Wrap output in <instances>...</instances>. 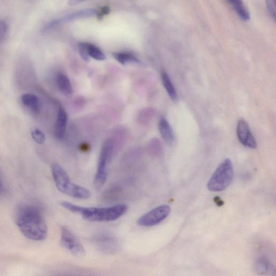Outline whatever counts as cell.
<instances>
[{
    "mask_svg": "<svg viewBox=\"0 0 276 276\" xmlns=\"http://www.w3.org/2000/svg\"><path fill=\"white\" fill-rule=\"evenodd\" d=\"M16 222L22 234L33 241L45 240L48 228L45 220L38 208L25 206L17 212Z\"/></svg>",
    "mask_w": 276,
    "mask_h": 276,
    "instance_id": "obj_1",
    "label": "cell"
},
{
    "mask_svg": "<svg viewBox=\"0 0 276 276\" xmlns=\"http://www.w3.org/2000/svg\"><path fill=\"white\" fill-rule=\"evenodd\" d=\"M170 211V207L167 205L159 206L139 218L137 224L143 226L156 225L168 217Z\"/></svg>",
    "mask_w": 276,
    "mask_h": 276,
    "instance_id": "obj_6",
    "label": "cell"
},
{
    "mask_svg": "<svg viewBox=\"0 0 276 276\" xmlns=\"http://www.w3.org/2000/svg\"><path fill=\"white\" fill-rule=\"evenodd\" d=\"M161 78L164 87L167 93L173 101H176L177 98L176 91L172 82H171L167 73L163 71L161 73Z\"/></svg>",
    "mask_w": 276,
    "mask_h": 276,
    "instance_id": "obj_16",
    "label": "cell"
},
{
    "mask_svg": "<svg viewBox=\"0 0 276 276\" xmlns=\"http://www.w3.org/2000/svg\"><path fill=\"white\" fill-rule=\"evenodd\" d=\"M234 170L231 161L226 159L221 164L207 183L211 192H221L227 188L232 181Z\"/></svg>",
    "mask_w": 276,
    "mask_h": 276,
    "instance_id": "obj_5",
    "label": "cell"
},
{
    "mask_svg": "<svg viewBox=\"0 0 276 276\" xmlns=\"http://www.w3.org/2000/svg\"><path fill=\"white\" fill-rule=\"evenodd\" d=\"M78 51L80 54L82 58L85 61H88L89 60V56L86 50L85 43H81L78 46Z\"/></svg>",
    "mask_w": 276,
    "mask_h": 276,
    "instance_id": "obj_23",
    "label": "cell"
},
{
    "mask_svg": "<svg viewBox=\"0 0 276 276\" xmlns=\"http://www.w3.org/2000/svg\"><path fill=\"white\" fill-rule=\"evenodd\" d=\"M7 32V23L3 20H0V42H1L4 39Z\"/></svg>",
    "mask_w": 276,
    "mask_h": 276,
    "instance_id": "obj_21",
    "label": "cell"
},
{
    "mask_svg": "<svg viewBox=\"0 0 276 276\" xmlns=\"http://www.w3.org/2000/svg\"><path fill=\"white\" fill-rule=\"evenodd\" d=\"M21 102L23 105L28 108L34 113H37L39 111L40 103L38 97L30 94H25L21 97Z\"/></svg>",
    "mask_w": 276,
    "mask_h": 276,
    "instance_id": "obj_13",
    "label": "cell"
},
{
    "mask_svg": "<svg viewBox=\"0 0 276 276\" xmlns=\"http://www.w3.org/2000/svg\"><path fill=\"white\" fill-rule=\"evenodd\" d=\"M97 14V10L94 9H87L79 10L67 15L59 19L49 23L46 28H51L56 25V24L60 23L68 22L73 20L81 19V18H88L91 16H95Z\"/></svg>",
    "mask_w": 276,
    "mask_h": 276,
    "instance_id": "obj_9",
    "label": "cell"
},
{
    "mask_svg": "<svg viewBox=\"0 0 276 276\" xmlns=\"http://www.w3.org/2000/svg\"><path fill=\"white\" fill-rule=\"evenodd\" d=\"M83 2H84V1H77V0H76V1H75V0H73V1H69V4L70 5H76V4L79 3Z\"/></svg>",
    "mask_w": 276,
    "mask_h": 276,
    "instance_id": "obj_26",
    "label": "cell"
},
{
    "mask_svg": "<svg viewBox=\"0 0 276 276\" xmlns=\"http://www.w3.org/2000/svg\"><path fill=\"white\" fill-rule=\"evenodd\" d=\"M237 137L243 145L250 149H255L257 147L256 140L251 133L246 121L240 119L238 121L236 128Z\"/></svg>",
    "mask_w": 276,
    "mask_h": 276,
    "instance_id": "obj_8",
    "label": "cell"
},
{
    "mask_svg": "<svg viewBox=\"0 0 276 276\" xmlns=\"http://www.w3.org/2000/svg\"><path fill=\"white\" fill-rule=\"evenodd\" d=\"M148 150L153 157H161L163 154V146L161 141L158 138L152 139L149 144Z\"/></svg>",
    "mask_w": 276,
    "mask_h": 276,
    "instance_id": "obj_19",
    "label": "cell"
},
{
    "mask_svg": "<svg viewBox=\"0 0 276 276\" xmlns=\"http://www.w3.org/2000/svg\"><path fill=\"white\" fill-rule=\"evenodd\" d=\"M214 201L216 204L219 207H221L224 205V201L221 199L219 196H217L214 198Z\"/></svg>",
    "mask_w": 276,
    "mask_h": 276,
    "instance_id": "obj_25",
    "label": "cell"
},
{
    "mask_svg": "<svg viewBox=\"0 0 276 276\" xmlns=\"http://www.w3.org/2000/svg\"><path fill=\"white\" fill-rule=\"evenodd\" d=\"M256 270L260 275L275 276V268L272 263L262 257L257 262Z\"/></svg>",
    "mask_w": 276,
    "mask_h": 276,
    "instance_id": "obj_14",
    "label": "cell"
},
{
    "mask_svg": "<svg viewBox=\"0 0 276 276\" xmlns=\"http://www.w3.org/2000/svg\"><path fill=\"white\" fill-rule=\"evenodd\" d=\"M51 170L55 186L60 192L78 199L87 200L91 197L89 190L71 182L68 174L60 165L52 164Z\"/></svg>",
    "mask_w": 276,
    "mask_h": 276,
    "instance_id": "obj_3",
    "label": "cell"
},
{
    "mask_svg": "<svg viewBox=\"0 0 276 276\" xmlns=\"http://www.w3.org/2000/svg\"><path fill=\"white\" fill-rule=\"evenodd\" d=\"M267 7L269 11L270 15L274 18L275 21L276 19V7H275V1H272V0H269V1H267Z\"/></svg>",
    "mask_w": 276,
    "mask_h": 276,
    "instance_id": "obj_22",
    "label": "cell"
},
{
    "mask_svg": "<svg viewBox=\"0 0 276 276\" xmlns=\"http://www.w3.org/2000/svg\"><path fill=\"white\" fill-rule=\"evenodd\" d=\"M110 11V8L108 7V6H105L100 9V10L97 11V16L98 18L102 19V18L104 16L109 14Z\"/></svg>",
    "mask_w": 276,
    "mask_h": 276,
    "instance_id": "obj_24",
    "label": "cell"
},
{
    "mask_svg": "<svg viewBox=\"0 0 276 276\" xmlns=\"http://www.w3.org/2000/svg\"><path fill=\"white\" fill-rule=\"evenodd\" d=\"M61 206L72 213L81 215L90 222H111L119 219L126 213L128 207L119 204L109 207H85L63 201Z\"/></svg>",
    "mask_w": 276,
    "mask_h": 276,
    "instance_id": "obj_2",
    "label": "cell"
},
{
    "mask_svg": "<svg viewBox=\"0 0 276 276\" xmlns=\"http://www.w3.org/2000/svg\"><path fill=\"white\" fill-rule=\"evenodd\" d=\"M3 192V186L1 178H0V195Z\"/></svg>",
    "mask_w": 276,
    "mask_h": 276,
    "instance_id": "obj_27",
    "label": "cell"
},
{
    "mask_svg": "<svg viewBox=\"0 0 276 276\" xmlns=\"http://www.w3.org/2000/svg\"><path fill=\"white\" fill-rule=\"evenodd\" d=\"M113 56L122 65L139 62V60L137 57H135L132 54L128 53H114Z\"/></svg>",
    "mask_w": 276,
    "mask_h": 276,
    "instance_id": "obj_17",
    "label": "cell"
},
{
    "mask_svg": "<svg viewBox=\"0 0 276 276\" xmlns=\"http://www.w3.org/2000/svg\"><path fill=\"white\" fill-rule=\"evenodd\" d=\"M228 2L230 4L236 13L242 20L248 21L250 19L249 12L243 1L240 0H231Z\"/></svg>",
    "mask_w": 276,
    "mask_h": 276,
    "instance_id": "obj_15",
    "label": "cell"
},
{
    "mask_svg": "<svg viewBox=\"0 0 276 276\" xmlns=\"http://www.w3.org/2000/svg\"><path fill=\"white\" fill-rule=\"evenodd\" d=\"M114 142L113 139L105 141L102 146L94 179V186L99 191L105 185L108 175V164L113 155Z\"/></svg>",
    "mask_w": 276,
    "mask_h": 276,
    "instance_id": "obj_4",
    "label": "cell"
},
{
    "mask_svg": "<svg viewBox=\"0 0 276 276\" xmlns=\"http://www.w3.org/2000/svg\"><path fill=\"white\" fill-rule=\"evenodd\" d=\"M67 124V115L65 110L60 107L55 126V136L59 140H63L65 136Z\"/></svg>",
    "mask_w": 276,
    "mask_h": 276,
    "instance_id": "obj_10",
    "label": "cell"
},
{
    "mask_svg": "<svg viewBox=\"0 0 276 276\" xmlns=\"http://www.w3.org/2000/svg\"><path fill=\"white\" fill-rule=\"evenodd\" d=\"M58 89L65 96H71L73 94V89L68 77L62 73H58L56 78Z\"/></svg>",
    "mask_w": 276,
    "mask_h": 276,
    "instance_id": "obj_12",
    "label": "cell"
},
{
    "mask_svg": "<svg viewBox=\"0 0 276 276\" xmlns=\"http://www.w3.org/2000/svg\"><path fill=\"white\" fill-rule=\"evenodd\" d=\"M32 137L35 142L38 144H44L46 136L44 133L39 129H35L31 132Z\"/></svg>",
    "mask_w": 276,
    "mask_h": 276,
    "instance_id": "obj_20",
    "label": "cell"
},
{
    "mask_svg": "<svg viewBox=\"0 0 276 276\" xmlns=\"http://www.w3.org/2000/svg\"><path fill=\"white\" fill-rule=\"evenodd\" d=\"M60 243L73 255L82 256L85 254V250L81 243L64 226L61 228Z\"/></svg>",
    "mask_w": 276,
    "mask_h": 276,
    "instance_id": "obj_7",
    "label": "cell"
},
{
    "mask_svg": "<svg viewBox=\"0 0 276 276\" xmlns=\"http://www.w3.org/2000/svg\"><path fill=\"white\" fill-rule=\"evenodd\" d=\"M159 130L165 142L169 146L173 145L175 142L173 130L168 121L164 117H162L159 120Z\"/></svg>",
    "mask_w": 276,
    "mask_h": 276,
    "instance_id": "obj_11",
    "label": "cell"
},
{
    "mask_svg": "<svg viewBox=\"0 0 276 276\" xmlns=\"http://www.w3.org/2000/svg\"><path fill=\"white\" fill-rule=\"evenodd\" d=\"M85 46L89 57L98 60H103L106 58L105 54L96 46L87 43H85Z\"/></svg>",
    "mask_w": 276,
    "mask_h": 276,
    "instance_id": "obj_18",
    "label": "cell"
}]
</instances>
